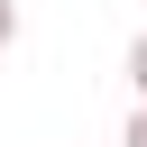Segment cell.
<instances>
[{"label":"cell","mask_w":147,"mask_h":147,"mask_svg":"<svg viewBox=\"0 0 147 147\" xmlns=\"http://www.w3.org/2000/svg\"><path fill=\"white\" fill-rule=\"evenodd\" d=\"M18 46V0H0V55Z\"/></svg>","instance_id":"cell-1"},{"label":"cell","mask_w":147,"mask_h":147,"mask_svg":"<svg viewBox=\"0 0 147 147\" xmlns=\"http://www.w3.org/2000/svg\"><path fill=\"white\" fill-rule=\"evenodd\" d=\"M129 83H138V101H147V37L129 46Z\"/></svg>","instance_id":"cell-2"},{"label":"cell","mask_w":147,"mask_h":147,"mask_svg":"<svg viewBox=\"0 0 147 147\" xmlns=\"http://www.w3.org/2000/svg\"><path fill=\"white\" fill-rule=\"evenodd\" d=\"M119 147H147V101H138V119H129V138H119Z\"/></svg>","instance_id":"cell-3"}]
</instances>
